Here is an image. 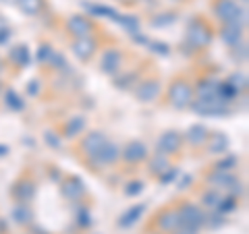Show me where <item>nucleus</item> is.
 <instances>
[{
	"label": "nucleus",
	"instance_id": "obj_4",
	"mask_svg": "<svg viewBox=\"0 0 249 234\" xmlns=\"http://www.w3.org/2000/svg\"><path fill=\"white\" fill-rule=\"evenodd\" d=\"M143 155H145V147L142 143H131L127 150H124V158L129 162H137V160H142Z\"/></svg>",
	"mask_w": 249,
	"mask_h": 234
},
{
	"label": "nucleus",
	"instance_id": "obj_7",
	"mask_svg": "<svg viewBox=\"0 0 249 234\" xmlns=\"http://www.w3.org/2000/svg\"><path fill=\"white\" fill-rule=\"evenodd\" d=\"M73 48H75V52L79 54L81 58H88L89 54L93 52V42H91V40H81V42H77Z\"/></svg>",
	"mask_w": 249,
	"mask_h": 234
},
{
	"label": "nucleus",
	"instance_id": "obj_5",
	"mask_svg": "<svg viewBox=\"0 0 249 234\" xmlns=\"http://www.w3.org/2000/svg\"><path fill=\"white\" fill-rule=\"evenodd\" d=\"M177 145H178V137L175 135V133H166V135L160 139V150L162 151H175Z\"/></svg>",
	"mask_w": 249,
	"mask_h": 234
},
{
	"label": "nucleus",
	"instance_id": "obj_8",
	"mask_svg": "<svg viewBox=\"0 0 249 234\" xmlns=\"http://www.w3.org/2000/svg\"><path fill=\"white\" fill-rule=\"evenodd\" d=\"M71 27H73L79 35H88V31H89V23H88V21H81V19H73V21H71Z\"/></svg>",
	"mask_w": 249,
	"mask_h": 234
},
{
	"label": "nucleus",
	"instance_id": "obj_2",
	"mask_svg": "<svg viewBox=\"0 0 249 234\" xmlns=\"http://www.w3.org/2000/svg\"><path fill=\"white\" fill-rule=\"evenodd\" d=\"M170 96H173V102L177 104V108H183L189 104L191 100V87L183 81H178L173 85V89H170Z\"/></svg>",
	"mask_w": 249,
	"mask_h": 234
},
{
	"label": "nucleus",
	"instance_id": "obj_1",
	"mask_svg": "<svg viewBox=\"0 0 249 234\" xmlns=\"http://www.w3.org/2000/svg\"><path fill=\"white\" fill-rule=\"evenodd\" d=\"M178 222H181V226H187V228H196L204 222V216H201V212L197 207L193 205H183L181 212H178Z\"/></svg>",
	"mask_w": 249,
	"mask_h": 234
},
{
	"label": "nucleus",
	"instance_id": "obj_9",
	"mask_svg": "<svg viewBox=\"0 0 249 234\" xmlns=\"http://www.w3.org/2000/svg\"><path fill=\"white\" fill-rule=\"evenodd\" d=\"M139 212H143V205H137V207L131 209V212L127 214V217H123V220H121V224H123V226H131V224L137 220V216H135V214H139Z\"/></svg>",
	"mask_w": 249,
	"mask_h": 234
},
{
	"label": "nucleus",
	"instance_id": "obj_3",
	"mask_svg": "<svg viewBox=\"0 0 249 234\" xmlns=\"http://www.w3.org/2000/svg\"><path fill=\"white\" fill-rule=\"evenodd\" d=\"M178 226H181V222H178V214L177 212H166L158 220V228L164 230V232H177Z\"/></svg>",
	"mask_w": 249,
	"mask_h": 234
},
{
	"label": "nucleus",
	"instance_id": "obj_6",
	"mask_svg": "<svg viewBox=\"0 0 249 234\" xmlns=\"http://www.w3.org/2000/svg\"><path fill=\"white\" fill-rule=\"evenodd\" d=\"M156 93H158V83H156V81H147L143 87L139 89V98L145 100V102H150Z\"/></svg>",
	"mask_w": 249,
	"mask_h": 234
}]
</instances>
